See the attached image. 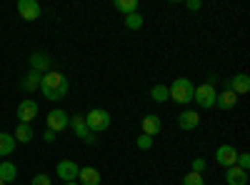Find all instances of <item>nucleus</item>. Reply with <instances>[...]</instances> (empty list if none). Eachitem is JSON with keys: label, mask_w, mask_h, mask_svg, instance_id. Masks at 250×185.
<instances>
[{"label": "nucleus", "mask_w": 250, "mask_h": 185, "mask_svg": "<svg viewBox=\"0 0 250 185\" xmlns=\"http://www.w3.org/2000/svg\"><path fill=\"white\" fill-rule=\"evenodd\" d=\"M68 78L58 73V70H50L43 75V80H40V93H43L48 100H60L68 95Z\"/></svg>", "instance_id": "1"}, {"label": "nucleus", "mask_w": 250, "mask_h": 185, "mask_svg": "<svg viewBox=\"0 0 250 185\" xmlns=\"http://www.w3.org/2000/svg\"><path fill=\"white\" fill-rule=\"evenodd\" d=\"M168 93H170V100H175V103H180V105H185V103L193 100L195 85H193L188 78H175L173 85L168 88Z\"/></svg>", "instance_id": "2"}, {"label": "nucleus", "mask_w": 250, "mask_h": 185, "mask_svg": "<svg viewBox=\"0 0 250 185\" xmlns=\"http://www.w3.org/2000/svg\"><path fill=\"white\" fill-rule=\"evenodd\" d=\"M85 125L90 133H103L110 128V113L103 110V108H93L88 115H85Z\"/></svg>", "instance_id": "3"}, {"label": "nucleus", "mask_w": 250, "mask_h": 185, "mask_svg": "<svg viewBox=\"0 0 250 185\" xmlns=\"http://www.w3.org/2000/svg\"><path fill=\"white\" fill-rule=\"evenodd\" d=\"M215 95H218V93H215V85H213V83H203V85L195 88L193 100L198 103L200 108L208 110V108H213V105H215Z\"/></svg>", "instance_id": "4"}, {"label": "nucleus", "mask_w": 250, "mask_h": 185, "mask_svg": "<svg viewBox=\"0 0 250 185\" xmlns=\"http://www.w3.org/2000/svg\"><path fill=\"white\" fill-rule=\"evenodd\" d=\"M48 130H53L55 135L60 133V130H65L68 128V123H70V118H68V113L65 110H60V108H55V110H50L48 113Z\"/></svg>", "instance_id": "5"}, {"label": "nucleus", "mask_w": 250, "mask_h": 185, "mask_svg": "<svg viewBox=\"0 0 250 185\" xmlns=\"http://www.w3.org/2000/svg\"><path fill=\"white\" fill-rule=\"evenodd\" d=\"M78 173H80V168H78L75 160H60L58 168H55V175L60 180H65V183H75L78 180Z\"/></svg>", "instance_id": "6"}, {"label": "nucleus", "mask_w": 250, "mask_h": 185, "mask_svg": "<svg viewBox=\"0 0 250 185\" xmlns=\"http://www.w3.org/2000/svg\"><path fill=\"white\" fill-rule=\"evenodd\" d=\"M15 115H18V120H20V123L30 125V123L38 118V103H35V100H20V105H18Z\"/></svg>", "instance_id": "7"}, {"label": "nucleus", "mask_w": 250, "mask_h": 185, "mask_svg": "<svg viewBox=\"0 0 250 185\" xmlns=\"http://www.w3.org/2000/svg\"><path fill=\"white\" fill-rule=\"evenodd\" d=\"M215 163H218V165H223V168H233L235 163H238V150L233 145H220L215 150Z\"/></svg>", "instance_id": "8"}, {"label": "nucleus", "mask_w": 250, "mask_h": 185, "mask_svg": "<svg viewBox=\"0 0 250 185\" xmlns=\"http://www.w3.org/2000/svg\"><path fill=\"white\" fill-rule=\"evenodd\" d=\"M225 90H233L235 95H245L250 90V78L245 73H238L233 75L230 80H225Z\"/></svg>", "instance_id": "9"}, {"label": "nucleus", "mask_w": 250, "mask_h": 185, "mask_svg": "<svg viewBox=\"0 0 250 185\" xmlns=\"http://www.w3.org/2000/svg\"><path fill=\"white\" fill-rule=\"evenodd\" d=\"M18 13L23 20H38L43 10H40V5L35 0H18Z\"/></svg>", "instance_id": "10"}, {"label": "nucleus", "mask_w": 250, "mask_h": 185, "mask_svg": "<svg viewBox=\"0 0 250 185\" xmlns=\"http://www.w3.org/2000/svg\"><path fill=\"white\" fill-rule=\"evenodd\" d=\"M30 70H35L40 75L50 73V55L48 53H33L30 55Z\"/></svg>", "instance_id": "11"}, {"label": "nucleus", "mask_w": 250, "mask_h": 185, "mask_svg": "<svg viewBox=\"0 0 250 185\" xmlns=\"http://www.w3.org/2000/svg\"><path fill=\"white\" fill-rule=\"evenodd\" d=\"M215 105H218L220 110H233V108L238 105V95H235L233 90H223V93L215 95Z\"/></svg>", "instance_id": "12"}, {"label": "nucleus", "mask_w": 250, "mask_h": 185, "mask_svg": "<svg viewBox=\"0 0 250 185\" xmlns=\"http://www.w3.org/2000/svg\"><path fill=\"white\" fill-rule=\"evenodd\" d=\"M178 125H180V130H195L200 125V115L195 110H185L178 118Z\"/></svg>", "instance_id": "13"}, {"label": "nucleus", "mask_w": 250, "mask_h": 185, "mask_svg": "<svg viewBox=\"0 0 250 185\" xmlns=\"http://www.w3.org/2000/svg\"><path fill=\"white\" fill-rule=\"evenodd\" d=\"M225 183H228V185H248V173L240 170L238 165L225 168Z\"/></svg>", "instance_id": "14"}, {"label": "nucleus", "mask_w": 250, "mask_h": 185, "mask_svg": "<svg viewBox=\"0 0 250 185\" xmlns=\"http://www.w3.org/2000/svg\"><path fill=\"white\" fill-rule=\"evenodd\" d=\"M160 128H163V123H160L158 115H145V118H143V135L155 138V135L160 133Z\"/></svg>", "instance_id": "15"}, {"label": "nucleus", "mask_w": 250, "mask_h": 185, "mask_svg": "<svg viewBox=\"0 0 250 185\" xmlns=\"http://www.w3.org/2000/svg\"><path fill=\"white\" fill-rule=\"evenodd\" d=\"M18 178V168H15V163H10V160H3L0 163V180H3L5 185L8 183H13Z\"/></svg>", "instance_id": "16"}, {"label": "nucleus", "mask_w": 250, "mask_h": 185, "mask_svg": "<svg viewBox=\"0 0 250 185\" xmlns=\"http://www.w3.org/2000/svg\"><path fill=\"white\" fill-rule=\"evenodd\" d=\"M78 180H80L83 185H100V173H98L95 168H80Z\"/></svg>", "instance_id": "17"}, {"label": "nucleus", "mask_w": 250, "mask_h": 185, "mask_svg": "<svg viewBox=\"0 0 250 185\" xmlns=\"http://www.w3.org/2000/svg\"><path fill=\"white\" fill-rule=\"evenodd\" d=\"M68 125L75 130V135H78V138H85V135L90 133V130H88V125H85V115H73Z\"/></svg>", "instance_id": "18"}, {"label": "nucleus", "mask_w": 250, "mask_h": 185, "mask_svg": "<svg viewBox=\"0 0 250 185\" xmlns=\"http://www.w3.org/2000/svg\"><path fill=\"white\" fill-rule=\"evenodd\" d=\"M15 150V138L8 133H0V158H8Z\"/></svg>", "instance_id": "19"}, {"label": "nucleus", "mask_w": 250, "mask_h": 185, "mask_svg": "<svg viewBox=\"0 0 250 185\" xmlns=\"http://www.w3.org/2000/svg\"><path fill=\"white\" fill-rule=\"evenodd\" d=\"M15 143H30L33 140V128L30 125H25V123H20V125L15 128Z\"/></svg>", "instance_id": "20"}, {"label": "nucleus", "mask_w": 250, "mask_h": 185, "mask_svg": "<svg viewBox=\"0 0 250 185\" xmlns=\"http://www.w3.org/2000/svg\"><path fill=\"white\" fill-rule=\"evenodd\" d=\"M150 98L155 100V103H168L170 100V93H168V85H153L150 88Z\"/></svg>", "instance_id": "21"}, {"label": "nucleus", "mask_w": 250, "mask_h": 185, "mask_svg": "<svg viewBox=\"0 0 250 185\" xmlns=\"http://www.w3.org/2000/svg\"><path fill=\"white\" fill-rule=\"evenodd\" d=\"M40 80H43V75L40 73H35V70H30L28 75H25V80H23V90H35V88H40Z\"/></svg>", "instance_id": "22"}, {"label": "nucleus", "mask_w": 250, "mask_h": 185, "mask_svg": "<svg viewBox=\"0 0 250 185\" xmlns=\"http://www.w3.org/2000/svg\"><path fill=\"white\" fill-rule=\"evenodd\" d=\"M138 0H115V10L125 13V15H130V13H138Z\"/></svg>", "instance_id": "23"}, {"label": "nucleus", "mask_w": 250, "mask_h": 185, "mask_svg": "<svg viewBox=\"0 0 250 185\" xmlns=\"http://www.w3.org/2000/svg\"><path fill=\"white\" fill-rule=\"evenodd\" d=\"M125 28H128V30H140V28H143V15H140V13L125 15Z\"/></svg>", "instance_id": "24"}, {"label": "nucleus", "mask_w": 250, "mask_h": 185, "mask_svg": "<svg viewBox=\"0 0 250 185\" xmlns=\"http://www.w3.org/2000/svg\"><path fill=\"white\" fill-rule=\"evenodd\" d=\"M183 185H205V180H203L200 173H188V175L183 178Z\"/></svg>", "instance_id": "25"}, {"label": "nucleus", "mask_w": 250, "mask_h": 185, "mask_svg": "<svg viewBox=\"0 0 250 185\" xmlns=\"http://www.w3.org/2000/svg\"><path fill=\"white\" fill-rule=\"evenodd\" d=\"M135 145H138L140 150H150V148H153V138H150V135H138Z\"/></svg>", "instance_id": "26"}, {"label": "nucleus", "mask_w": 250, "mask_h": 185, "mask_svg": "<svg viewBox=\"0 0 250 185\" xmlns=\"http://www.w3.org/2000/svg\"><path fill=\"white\" fill-rule=\"evenodd\" d=\"M235 165L248 173V168H250V155H248V153H238V163H235Z\"/></svg>", "instance_id": "27"}, {"label": "nucleus", "mask_w": 250, "mask_h": 185, "mask_svg": "<svg viewBox=\"0 0 250 185\" xmlns=\"http://www.w3.org/2000/svg\"><path fill=\"white\" fill-rule=\"evenodd\" d=\"M53 180H50V175H45V173H38L33 180H30V185H50Z\"/></svg>", "instance_id": "28"}, {"label": "nucleus", "mask_w": 250, "mask_h": 185, "mask_svg": "<svg viewBox=\"0 0 250 185\" xmlns=\"http://www.w3.org/2000/svg\"><path fill=\"white\" fill-rule=\"evenodd\" d=\"M205 165H208V163H205L203 158H195V160H193V170H190V173H200V175H203Z\"/></svg>", "instance_id": "29"}, {"label": "nucleus", "mask_w": 250, "mask_h": 185, "mask_svg": "<svg viewBox=\"0 0 250 185\" xmlns=\"http://www.w3.org/2000/svg\"><path fill=\"white\" fill-rule=\"evenodd\" d=\"M185 8H188V10H200V8H203V3H200V0H188Z\"/></svg>", "instance_id": "30"}, {"label": "nucleus", "mask_w": 250, "mask_h": 185, "mask_svg": "<svg viewBox=\"0 0 250 185\" xmlns=\"http://www.w3.org/2000/svg\"><path fill=\"white\" fill-rule=\"evenodd\" d=\"M43 140H45V143H53V140H55V133H53V130H45V133H43Z\"/></svg>", "instance_id": "31"}, {"label": "nucleus", "mask_w": 250, "mask_h": 185, "mask_svg": "<svg viewBox=\"0 0 250 185\" xmlns=\"http://www.w3.org/2000/svg\"><path fill=\"white\" fill-rule=\"evenodd\" d=\"M83 140H85L88 143V145H93V143H95V133H88L85 138H83Z\"/></svg>", "instance_id": "32"}, {"label": "nucleus", "mask_w": 250, "mask_h": 185, "mask_svg": "<svg viewBox=\"0 0 250 185\" xmlns=\"http://www.w3.org/2000/svg\"><path fill=\"white\" fill-rule=\"evenodd\" d=\"M65 185H78V183H65Z\"/></svg>", "instance_id": "33"}, {"label": "nucleus", "mask_w": 250, "mask_h": 185, "mask_svg": "<svg viewBox=\"0 0 250 185\" xmlns=\"http://www.w3.org/2000/svg\"><path fill=\"white\" fill-rule=\"evenodd\" d=\"M0 185H5V183H3V180H0Z\"/></svg>", "instance_id": "34"}]
</instances>
